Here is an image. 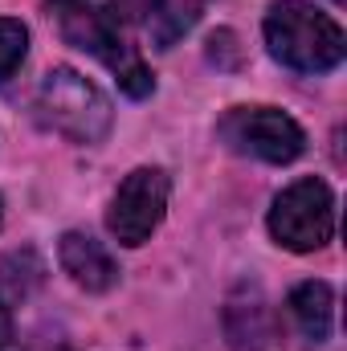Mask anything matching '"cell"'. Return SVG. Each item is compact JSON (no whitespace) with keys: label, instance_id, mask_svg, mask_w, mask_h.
<instances>
[{"label":"cell","instance_id":"obj_6","mask_svg":"<svg viewBox=\"0 0 347 351\" xmlns=\"http://www.w3.org/2000/svg\"><path fill=\"white\" fill-rule=\"evenodd\" d=\"M168 192H172V180L164 168H135L110 200V213H106L110 237L119 245H143L168 213Z\"/></svg>","mask_w":347,"mask_h":351},{"label":"cell","instance_id":"obj_1","mask_svg":"<svg viewBox=\"0 0 347 351\" xmlns=\"http://www.w3.org/2000/svg\"><path fill=\"white\" fill-rule=\"evenodd\" d=\"M265 45L270 58L294 74H327L347 53L339 21L307 0H278L265 12Z\"/></svg>","mask_w":347,"mask_h":351},{"label":"cell","instance_id":"obj_5","mask_svg":"<svg viewBox=\"0 0 347 351\" xmlns=\"http://www.w3.org/2000/svg\"><path fill=\"white\" fill-rule=\"evenodd\" d=\"M221 139L237 156H254L261 164H290L307 152V131L274 106H237L221 119Z\"/></svg>","mask_w":347,"mask_h":351},{"label":"cell","instance_id":"obj_8","mask_svg":"<svg viewBox=\"0 0 347 351\" xmlns=\"http://www.w3.org/2000/svg\"><path fill=\"white\" fill-rule=\"evenodd\" d=\"M58 262H62V269H66L82 290H90V294H102V290H110V286L119 282L115 258H110L94 237H86V233H66L62 245H58Z\"/></svg>","mask_w":347,"mask_h":351},{"label":"cell","instance_id":"obj_11","mask_svg":"<svg viewBox=\"0 0 347 351\" xmlns=\"http://www.w3.org/2000/svg\"><path fill=\"white\" fill-rule=\"evenodd\" d=\"M45 278V265L33 250H21V254H8L0 262V306H21Z\"/></svg>","mask_w":347,"mask_h":351},{"label":"cell","instance_id":"obj_12","mask_svg":"<svg viewBox=\"0 0 347 351\" xmlns=\"http://www.w3.org/2000/svg\"><path fill=\"white\" fill-rule=\"evenodd\" d=\"M25 53H29V29L12 16H0V86L21 70Z\"/></svg>","mask_w":347,"mask_h":351},{"label":"cell","instance_id":"obj_7","mask_svg":"<svg viewBox=\"0 0 347 351\" xmlns=\"http://www.w3.org/2000/svg\"><path fill=\"white\" fill-rule=\"evenodd\" d=\"M225 331H229V343L237 351H274V339H278L274 315H270V306L258 290H241L229 298Z\"/></svg>","mask_w":347,"mask_h":351},{"label":"cell","instance_id":"obj_14","mask_svg":"<svg viewBox=\"0 0 347 351\" xmlns=\"http://www.w3.org/2000/svg\"><path fill=\"white\" fill-rule=\"evenodd\" d=\"M0 351H12V311L0 306Z\"/></svg>","mask_w":347,"mask_h":351},{"label":"cell","instance_id":"obj_4","mask_svg":"<svg viewBox=\"0 0 347 351\" xmlns=\"http://www.w3.org/2000/svg\"><path fill=\"white\" fill-rule=\"evenodd\" d=\"M270 233L290 254L323 250L335 233V196H331V188L315 176L294 180L290 188H282L274 196V208H270Z\"/></svg>","mask_w":347,"mask_h":351},{"label":"cell","instance_id":"obj_13","mask_svg":"<svg viewBox=\"0 0 347 351\" xmlns=\"http://www.w3.org/2000/svg\"><path fill=\"white\" fill-rule=\"evenodd\" d=\"M156 4L160 0H110V16L119 21V25H131V29H143L147 25V16L156 12Z\"/></svg>","mask_w":347,"mask_h":351},{"label":"cell","instance_id":"obj_2","mask_svg":"<svg viewBox=\"0 0 347 351\" xmlns=\"http://www.w3.org/2000/svg\"><path fill=\"white\" fill-rule=\"evenodd\" d=\"M37 114L45 127H53L58 135L74 139V143H98L110 131V98L90 82L86 74L58 66L41 78L37 86Z\"/></svg>","mask_w":347,"mask_h":351},{"label":"cell","instance_id":"obj_16","mask_svg":"<svg viewBox=\"0 0 347 351\" xmlns=\"http://www.w3.org/2000/svg\"><path fill=\"white\" fill-rule=\"evenodd\" d=\"M335 4H344V0H335Z\"/></svg>","mask_w":347,"mask_h":351},{"label":"cell","instance_id":"obj_10","mask_svg":"<svg viewBox=\"0 0 347 351\" xmlns=\"http://www.w3.org/2000/svg\"><path fill=\"white\" fill-rule=\"evenodd\" d=\"M196 21H200V0H160L139 33L152 41V49H172Z\"/></svg>","mask_w":347,"mask_h":351},{"label":"cell","instance_id":"obj_3","mask_svg":"<svg viewBox=\"0 0 347 351\" xmlns=\"http://www.w3.org/2000/svg\"><path fill=\"white\" fill-rule=\"evenodd\" d=\"M62 33H66L70 45L94 53V58L119 78V86L127 90L131 98H147V94L156 90L152 70L143 66V58L135 53V45H127V37L119 33V21H115L110 12L90 8V0L78 4V8H66V12H62Z\"/></svg>","mask_w":347,"mask_h":351},{"label":"cell","instance_id":"obj_9","mask_svg":"<svg viewBox=\"0 0 347 351\" xmlns=\"http://www.w3.org/2000/svg\"><path fill=\"white\" fill-rule=\"evenodd\" d=\"M286 315L302 343H327L331 323H335V294L327 282H298L286 298Z\"/></svg>","mask_w":347,"mask_h":351},{"label":"cell","instance_id":"obj_15","mask_svg":"<svg viewBox=\"0 0 347 351\" xmlns=\"http://www.w3.org/2000/svg\"><path fill=\"white\" fill-rule=\"evenodd\" d=\"M49 4H58V8L66 12V8H78V4H86V0H49Z\"/></svg>","mask_w":347,"mask_h":351}]
</instances>
